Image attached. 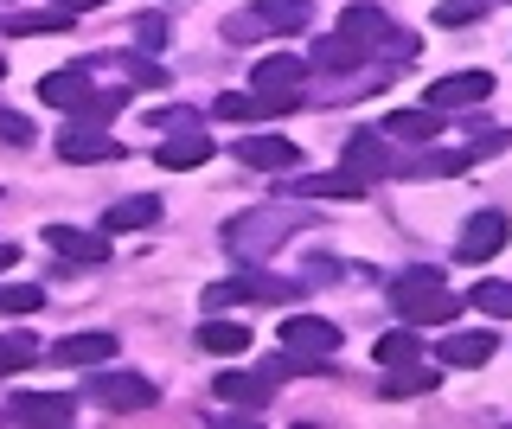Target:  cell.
Returning a JSON list of instances; mask_svg holds the SVG:
<instances>
[{"label":"cell","mask_w":512,"mask_h":429,"mask_svg":"<svg viewBox=\"0 0 512 429\" xmlns=\"http://www.w3.org/2000/svg\"><path fill=\"white\" fill-rule=\"evenodd\" d=\"M391 308L404 314L410 327H448V321L461 314V301L442 289L436 269H416V276H397V282H391Z\"/></svg>","instance_id":"1"},{"label":"cell","mask_w":512,"mask_h":429,"mask_svg":"<svg viewBox=\"0 0 512 429\" xmlns=\"http://www.w3.org/2000/svg\"><path fill=\"white\" fill-rule=\"evenodd\" d=\"M308 20H314L308 0H256V7H244V13L224 20V39H231V45H256L269 33H301Z\"/></svg>","instance_id":"2"},{"label":"cell","mask_w":512,"mask_h":429,"mask_svg":"<svg viewBox=\"0 0 512 429\" xmlns=\"http://www.w3.org/2000/svg\"><path fill=\"white\" fill-rule=\"evenodd\" d=\"M295 231H301V218H295V212H282V205H276V212H244V218H237L231 231H224V244H231L237 257H263V250L288 244Z\"/></svg>","instance_id":"3"},{"label":"cell","mask_w":512,"mask_h":429,"mask_svg":"<svg viewBox=\"0 0 512 429\" xmlns=\"http://www.w3.org/2000/svg\"><path fill=\"white\" fill-rule=\"evenodd\" d=\"M301 77H308V65H301V58H263V65L250 71V90L269 103V116H282V109L301 103Z\"/></svg>","instance_id":"4"},{"label":"cell","mask_w":512,"mask_h":429,"mask_svg":"<svg viewBox=\"0 0 512 429\" xmlns=\"http://www.w3.org/2000/svg\"><path fill=\"white\" fill-rule=\"evenodd\" d=\"M58 161L71 167H96V161H122V141L103 129V122H71L58 135Z\"/></svg>","instance_id":"5"},{"label":"cell","mask_w":512,"mask_h":429,"mask_svg":"<svg viewBox=\"0 0 512 429\" xmlns=\"http://www.w3.org/2000/svg\"><path fill=\"white\" fill-rule=\"evenodd\" d=\"M340 26L365 45V52H372V45H384V52H397V58H410V52H416V39H410V33H397V26L384 20L378 7H346V13H340Z\"/></svg>","instance_id":"6"},{"label":"cell","mask_w":512,"mask_h":429,"mask_svg":"<svg viewBox=\"0 0 512 429\" xmlns=\"http://www.w3.org/2000/svg\"><path fill=\"white\" fill-rule=\"evenodd\" d=\"M506 244H512V225L500 212H480V218H468V231H461L455 250H461V263H493Z\"/></svg>","instance_id":"7"},{"label":"cell","mask_w":512,"mask_h":429,"mask_svg":"<svg viewBox=\"0 0 512 429\" xmlns=\"http://www.w3.org/2000/svg\"><path fill=\"white\" fill-rule=\"evenodd\" d=\"M282 346L288 353H308V359H333L340 353V327L320 321V314H295V321L282 327Z\"/></svg>","instance_id":"8"},{"label":"cell","mask_w":512,"mask_h":429,"mask_svg":"<svg viewBox=\"0 0 512 429\" xmlns=\"http://www.w3.org/2000/svg\"><path fill=\"white\" fill-rule=\"evenodd\" d=\"M90 397L103 410H148L160 391L148 385V378H135V372H109V378H90Z\"/></svg>","instance_id":"9"},{"label":"cell","mask_w":512,"mask_h":429,"mask_svg":"<svg viewBox=\"0 0 512 429\" xmlns=\"http://www.w3.org/2000/svg\"><path fill=\"white\" fill-rule=\"evenodd\" d=\"M493 97V77L487 71H455V77H436V84L423 90L429 109H461V103H487Z\"/></svg>","instance_id":"10"},{"label":"cell","mask_w":512,"mask_h":429,"mask_svg":"<svg viewBox=\"0 0 512 429\" xmlns=\"http://www.w3.org/2000/svg\"><path fill=\"white\" fill-rule=\"evenodd\" d=\"M237 161L256 167V173H288L301 154H295V141H282V135H244L237 141Z\"/></svg>","instance_id":"11"},{"label":"cell","mask_w":512,"mask_h":429,"mask_svg":"<svg viewBox=\"0 0 512 429\" xmlns=\"http://www.w3.org/2000/svg\"><path fill=\"white\" fill-rule=\"evenodd\" d=\"M52 359H58V365H103V359H116V333H109V327L64 333V340L52 346Z\"/></svg>","instance_id":"12"},{"label":"cell","mask_w":512,"mask_h":429,"mask_svg":"<svg viewBox=\"0 0 512 429\" xmlns=\"http://www.w3.org/2000/svg\"><path fill=\"white\" fill-rule=\"evenodd\" d=\"M205 161H212V135H205V129H192V122H186L180 135H167V141H160V167H167V173L205 167Z\"/></svg>","instance_id":"13"},{"label":"cell","mask_w":512,"mask_h":429,"mask_svg":"<svg viewBox=\"0 0 512 429\" xmlns=\"http://www.w3.org/2000/svg\"><path fill=\"white\" fill-rule=\"evenodd\" d=\"M365 65H372V52H365L346 26L327 33V39H314V71H365Z\"/></svg>","instance_id":"14"},{"label":"cell","mask_w":512,"mask_h":429,"mask_svg":"<svg viewBox=\"0 0 512 429\" xmlns=\"http://www.w3.org/2000/svg\"><path fill=\"white\" fill-rule=\"evenodd\" d=\"M45 244L71 263H103L109 257V237L103 231H77V225H45Z\"/></svg>","instance_id":"15"},{"label":"cell","mask_w":512,"mask_h":429,"mask_svg":"<svg viewBox=\"0 0 512 429\" xmlns=\"http://www.w3.org/2000/svg\"><path fill=\"white\" fill-rule=\"evenodd\" d=\"M212 391L224 397V404L256 410V404H269V397H276V378H269V372H218V378H212Z\"/></svg>","instance_id":"16"},{"label":"cell","mask_w":512,"mask_h":429,"mask_svg":"<svg viewBox=\"0 0 512 429\" xmlns=\"http://www.w3.org/2000/svg\"><path fill=\"white\" fill-rule=\"evenodd\" d=\"M71 397L64 391H13V417L20 423H71Z\"/></svg>","instance_id":"17"},{"label":"cell","mask_w":512,"mask_h":429,"mask_svg":"<svg viewBox=\"0 0 512 429\" xmlns=\"http://www.w3.org/2000/svg\"><path fill=\"white\" fill-rule=\"evenodd\" d=\"M288 186H295V193L301 199H359L365 193V180H359V173H301V180H288Z\"/></svg>","instance_id":"18"},{"label":"cell","mask_w":512,"mask_h":429,"mask_svg":"<svg viewBox=\"0 0 512 429\" xmlns=\"http://www.w3.org/2000/svg\"><path fill=\"white\" fill-rule=\"evenodd\" d=\"M154 218H160V199L154 193H135V199H116L103 212V231H148Z\"/></svg>","instance_id":"19"},{"label":"cell","mask_w":512,"mask_h":429,"mask_svg":"<svg viewBox=\"0 0 512 429\" xmlns=\"http://www.w3.org/2000/svg\"><path fill=\"white\" fill-rule=\"evenodd\" d=\"M346 173H359L365 186H372L378 173H391V154H384V141H378V135H352V141H346Z\"/></svg>","instance_id":"20"},{"label":"cell","mask_w":512,"mask_h":429,"mask_svg":"<svg viewBox=\"0 0 512 429\" xmlns=\"http://www.w3.org/2000/svg\"><path fill=\"white\" fill-rule=\"evenodd\" d=\"M39 97H45V103H58V109H77V103L90 97V65L52 71V77H45V84H39Z\"/></svg>","instance_id":"21"},{"label":"cell","mask_w":512,"mask_h":429,"mask_svg":"<svg viewBox=\"0 0 512 429\" xmlns=\"http://www.w3.org/2000/svg\"><path fill=\"white\" fill-rule=\"evenodd\" d=\"M474 161V148H461V154H410L404 167H397V180H448V173H461Z\"/></svg>","instance_id":"22"},{"label":"cell","mask_w":512,"mask_h":429,"mask_svg":"<svg viewBox=\"0 0 512 429\" xmlns=\"http://www.w3.org/2000/svg\"><path fill=\"white\" fill-rule=\"evenodd\" d=\"M384 129H391L397 141H436V129H442V109H397V116H384Z\"/></svg>","instance_id":"23"},{"label":"cell","mask_w":512,"mask_h":429,"mask_svg":"<svg viewBox=\"0 0 512 429\" xmlns=\"http://www.w3.org/2000/svg\"><path fill=\"white\" fill-rule=\"evenodd\" d=\"M493 359V333H448L442 365H487Z\"/></svg>","instance_id":"24"},{"label":"cell","mask_w":512,"mask_h":429,"mask_svg":"<svg viewBox=\"0 0 512 429\" xmlns=\"http://www.w3.org/2000/svg\"><path fill=\"white\" fill-rule=\"evenodd\" d=\"M199 346L205 353H218V359H237L250 346V327H237V321H212V327H199Z\"/></svg>","instance_id":"25"},{"label":"cell","mask_w":512,"mask_h":429,"mask_svg":"<svg viewBox=\"0 0 512 429\" xmlns=\"http://www.w3.org/2000/svg\"><path fill=\"white\" fill-rule=\"evenodd\" d=\"M416 353H423V333H416V327H391V333H384V340L372 346V359H378V365H410Z\"/></svg>","instance_id":"26"},{"label":"cell","mask_w":512,"mask_h":429,"mask_svg":"<svg viewBox=\"0 0 512 429\" xmlns=\"http://www.w3.org/2000/svg\"><path fill=\"white\" fill-rule=\"evenodd\" d=\"M32 359H39V346H32V333H0V378L26 372Z\"/></svg>","instance_id":"27"},{"label":"cell","mask_w":512,"mask_h":429,"mask_svg":"<svg viewBox=\"0 0 512 429\" xmlns=\"http://www.w3.org/2000/svg\"><path fill=\"white\" fill-rule=\"evenodd\" d=\"M416 391H436V372H429V365H397V372L384 378V397H416Z\"/></svg>","instance_id":"28"},{"label":"cell","mask_w":512,"mask_h":429,"mask_svg":"<svg viewBox=\"0 0 512 429\" xmlns=\"http://www.w3.org/2000/svg\"><path fill=\"white\" fill-rule=\"evenodd\" d=\"M474 308L493 321H512V282H474Z\"/></svg>","instance_id":"29"},{"label":"cell","mask_w":512,"mask_h":429,"mask_svg":"<svg viewBox=\"0 0 512 429\" xmlns=\"http://www.w3.org/2000/svg\"><path fill=\"white\" fill-rule=\"evenodd\" d=\"M218 122H269L263 97H218Z\"/></svg>","instance_id":"30"},{"label":"cell","mask_w":512,"mask_h":429,"mask_svg":"<svg viewBox=\"0 0 512 429\" xmlns=\"http://www.w3.org/2000/svg\"><path fill=\"white\" fill-rule=\"evenodd\" d=\"M122 103H128V90H122V84H116V90H103V97H84V103H77V122H109Z\"/></svg>","instance_id":"31"},{"label":"cell","mask_w":512,"mask_h":429,"mask_svg":"<svg viewBox=\"0 0 512 429\" xmlns=\"http://www.w3.org/2000/svg\"><path fill=\"white\" fill-rule=\"evenodd\" d=\"M39 289H32V282H7V289H0V314H32L39 308Z\"/></svg>","instance_id":"32"},{"label":"cell","mask_w":512,"mask_h":429,"mask_svg":"<svg viewBox=\"0 0 512 429\" xmlns=\"http://www.w3.org/2000/svg\"><path fill=\"white\" fill-rule=\"evenodd\" d=\"M480 13H487V0H442L436 26H468V20H480Z\"/></svg>","instance_id":"33"},{"label":"cell","mask_w":512,"mask_h":429,"mask_svg":"<svg viewBox=\"0 0 512 429\" xmlns=\"http://www.w3.org/2000/svg\"><path fill=\"white\" fill-rule=\"evenodd\" d=\"M135 39H141V52H160V45H167V20H160V13H141Z\"/></svg>","instance_id":"34"},{"label":"cell","mask_w":512,"mask_h":429,"mask_svg":"<svg viewBox=\"0 0 512 429\" xmlns=\"http://www.w3.org/2000/svg\"><path fill=\"white\" fill-rule=\"evenodd\" d=\"M0 141H13V148H26V141H32V122L20 116V109H0Z\"/></svg>","instance_id":"35"},{"label":"cell","mask_w":512,"mask_h":429,"mask_svg":"<svg viewBox=\"0 0 512 429\" xmlns=\"http://www.w3.org/2000/svg\"><path fill=\"white\" fill-rule=\"evenodd\" d=\"M122 71L135 77V84H148V90H154V84H167V71H160L154 58H122Z\"/></svg>","instance_id":"36"},{"label":"cell","mask_w":512,"mask_h":429,"mask_svg":"<svg viewBox=\"0 0 512 429\" xmlns=\"http://www.w3.org/2000/svg\"><path fill=\"white\" fill-rule=\"evenodd\" d=\"M58 13H90V7H103V0H52Z\"/></svg>","instance_id":"37"},{"label":"cell","mask_w":512,"mask_h":429,"mask_svg":"<svg viewBox=\"0 0 512 429\" xmlns=\"http://www.w3.org/2000/svg\"><path fill=\"white\" fill-rule=\"evenodd\" d=\"M20 263V244H0V269H13Z\"/></svg>","instance_id":"38"},{"label":"cell","mask_w":512,"mask_h":429,"mask_svg":"<svg viewBox=\"0 0 512 429\" xmlns=\"http://www.w3.org/2000/svg\"><path fill=\"white\" fill-rule=\"evenodd\" d=\"M0 77H7V65H0Z\"/></svg>","instance_id":"39"}]
</instances>
